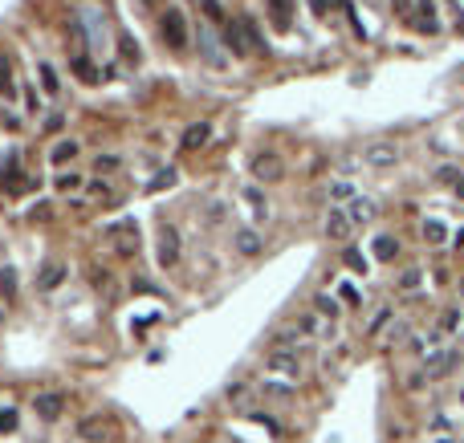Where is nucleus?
I'll return each mask as SVG.
<instances>
[{
  "label": "nucleus",
  "instance_id": "obj_1",
  "mask_svg": "<svg viewBox=\"0 0 464 443\" xmlns=\"http://www.w3.org/2000/svg\"><path fill=\"white\" fill-rule=\"evenodd\" d=\"M159 33H163V41H167V49H176V53H184L187 49V21L180 8H163L159 12Z\"/></svg>",
  "mask_w": 464,
  "mask_h": 443
},
{
  "label": "nucleus",
  "instance_id": "obj_2",
  "mask_svg": "<svg viewBox=\"0 0 464 443\" xmlns=\"http://www.w3.org/2000/svg\"><path fill=\"white\" fill-rule=\"evenodd\" d=\"M196 49H200V57H204L212 69H224V65H229V57H224V49H220V41H216V33H212L208 21L196 29Z\"/></svg>",
  "mask_w": 464,
  "mask_h": 443
},
{
  "label": "nucleus",
  "instance_id": "obj_3",
  "mask_svg": "<svg viewBox=\"0 0 464 443\" xmlns=\"http://www.w3.org/2000/svg\"><path fill=\"white\" fill-rule=\"evenodd\" d=\"M253 179H261V183H277V179H285V159H281L277 151L253 155Z\"/></svg>",
  "mask_w": 464,
  "mask_h": 443
},
{
  "label": "nucleus",
  "instance_id": "obj_4",
  "mask_svg": "<svg viewBox=\"0 0 464 443\" xmlns=\"http://www.w3.org/2000/svg\"><path fill=\"white\" fill-rule=\"evenodd\" d=\"M412 25H416V33L423 37H436L440 33V12H436V0H416V8H412V17H408Z\"/></svg>",
  "mask_w": 464,
  "mask_h": 443
},
{
  "label": "nucleus",
  "instance_id": "obj_5",
  "mask_svg": "<svg viewBox=\"0 0 464 443\" xmlns=\"http://www.w3.org/2000/svg\"><path fill=\"white\" fill-rule=\"evenodd\" d=\"M265 366L273 374H281V378H302V358H297V350H269L265 354Z\"/></svg>",
  "mask_w": 464,
  "mask_h": 443
},
{
  "label": "nucleus",
  "instance_id": "obj_6",
  "mask_svg": "<svg viewBox=\"0 0 464 443\" xmlns=\"http://www.w3.org/2000/svg\"><path fill=\"white\" fill-rule=\"evenodd\" d=\"M461 366V354L456 350H440V354H428V362H423V378H448L452 370Z\"/></svg>",
  "mask_w": 464,
  "mask_h": 443
},
{
  "label": "nucleus",
  "instance_id": "obj_7",
  "mask_svg": "<svg viewBox=\"0 0 464 443\" xmlns=\"http://www.w3.org/2000/svg\"><path fill=\"white\" fill-rule=\"evenodd\" d=\"M61 411H65V395H57V391H41V395L33 399V415L45 419V423H57Z\"/></svg>",
  "mask_w": 464,
  "mask_h": 443
},
{
  "label": "nucleus",
  "instance_id": "obj_8",
  "mask_svg": "<svg viewBox=\"0 0 464 443\" xmlns=\"http://www.w3.org/2000/svg\"><path fill=\"white\" fill-rule=\"evenodd\" d=\"M176 261H180V232H176L171 224H163V228H159V265L171 268Z\"/></svg>",
  "mask_w": 464,
  "mask_h": 443
},
{
  "label": "nucleus",
  "instance_id": "obj_9",
  "mask_svg": "<svg viewBox=\"0 0 464 443\" xmlns=\"http://www.w3.org/2000/svg\"><path fill=\"white\" fill-rule=\"evenodd\" d=\"M322 232H326V240H346V236L355 232V224H350V216H346V208H330V212H326Z\"/></svg>",
  "mask_w": 464,
  "mask_h": 443
},
{
  "label": "nucleus",
  "instance_id": "obj_10",
  "mask_svg": "<svg viewBox=\"0 0 464 443\" xmlns=\"http://www.w3.org/2000/svg\"><path fill=\"white\" fill-rule=\"evenodd\" d=\"M293 4L297 0H265V12H269L277 33H293Z\"/></svg>",
  "mask_w": 464,
  "mask_h": 443
},
{
  "label": "nucleus",
  "instance_id": "obj_11",
  "mask_svg": "<svg viewBox=\"0 0 464 443\" xmlns=\"http://www.w3.org/2000/svg\"><path fill=\"white\" fill-rule=\"evenodd\" d=\"M78 440H86V443L110 440V419H102V415H86V419L78 423Z\"/></svg>",
  "mask_w": 464,
  "mask_h": 443
},
{
  "label": "nucleus",
  "instance_id": "obj_12",
  "mask_svg": "<svg viewBox=\"0 0 464 443\" xmlns=\"http://www.w3.org/2000/svg\"><path fill=\"white\" fill-rule=\"evenodd\" d=\"M363 159H367L371 167H395V163H399V147H395V142H371V147L363 151Z\"/></svg>",
  "mask_w": 464,
  "mask_h": 443
},
{
  "label": "nucleus",
  "instance_id": "obj_13",
  "mask_svg": "<svg viewBox=\"0 0 464 443\" xmlns=\"http://www.w3.org/2000/svg\"><path fill=\"white\" fill-rule=\"evenodd\" d=\"M220 29H224V49H229L232 57H236V61H240V57H249V41H244L240 21H224Z\"/></svg>",
  "mask_w": 464,
  "mask_h": 443
},
{
  "label": "nucleus",
  "instance_id": "obj_14",
  "mask_svg": "<svg viewBox=\"0 0 464 443\" xmlns=\"http://www.w3.org/2000/svg\"><path fill=\"white\" fill-rule=\"evenodd\" d=\"M110 232H114V236H123V240L114 244V252H118V257H131V252L139 248V228H135V224H114Z\"/></svg>",
  "mask_w": 464,
  "mask_h": 443
},
{
  "label": "nucleus",
  "instance_id": "obj_15",
  "mask_svg": "<svg viewBox=\"0 0 464 443\" xmlns=\"http://www.w3.org/2000/svg\"><path fill=\"white\" fill-rule=\"evenodd\" d=\"M232 244H236V252H240V257H261V248H265V244H261V236H257L253 228H240V232L232 236Z\"/></svg>",
  "mask_w": 464,
  "mask_h": 443
},
{
  "label": "nucleus",
  "instance_id": "obj_16",
  "mask_svg": "<svg viewBox=\"0 0 464 443\" xmlns=\"http://www.w3.org/2000/svg\"><path fill=\"white\" fill-rule=\"evenodd\" d=\"M78 151H82V142H74V138H61V142L49 151V163H53V167H65V163H74V159H78Z\"/></svg>",
  "mask_w": 464,
  "mask_h": 443
},
{
  "label": "nucleus",
  "instance_id": "obj_17",
  "mask_svg": "<svg viewBox=\"0 0 464 443\" xmlns=\"http://www.w3.org/2000/svg\"><path fill=\"white\" fill-rule=\"evenodd\" d=\"M371 252H375V261H383V265H391V261L399 257V240L383 232V236H375V248H371Z\"/></svg>",
  "mask_w": 464,
  "mask_h": 443
},
{
  "label": "nucleus",
  "instance_id": "obj_18",
  "mask_svg": "<svg viewBox=\"0 0 464 443\" xmlns=\"http://www.w3.org/2000/svg\"><path fill=\"white\" fill-rule=\"evenodd\" d=\"M346 216H350L355 228H359V224H371L375 220V204H371V199H363V195H355V199H350V208H346Z\"/></svg>",
  "mask_w": 464,
  "mask_h": 443
},
{
  "label": "nucleus",
  "instance_id": "obj_19",
  "mask_svg": "<svg viewBox=\"0 0 464 443\" xmlns=\"http://www.w3.org/2000/svg\"><path fill=\"white\" fill-rule=\"evenodd\" d=\"M236 21H240V29H244V41H249V53H253V49H257V53H265V37H261V29H257V21H253L249 12H240Z\"/></svg>",
  "mask_w": 464,
  "mask_h": 443
},
{
  "label": "nucleus",
  "instance_id": "obj_20",
  "mask_svg": "<svg viewBox=\"0 0 464 443\" xmlns=\"http://www.w3.org/2000/svg\"><path fill=\"white\" fill-rule=\"evenodd\" d=\"M208 138H212V122H191V127L184 131V147L187 151H200Z\"/></svg>",
  "mask_w": 464,
  "mask_h": 443
},
{
  "label": "nucleus",
  "instance_id": "obj_21",
  "mask_svg": "<svg viewBox=\"0 0 464 443\" xmlns=\"http://www.w3.org/2000/svg\"><path fill=\"white\" fill-rule=\"evenodd\" d=\"M461 321H464L461 305H452V310L440 313V321H436V334H440V338H448V334H456V329H461Z\"/></svg>",
  "mask_w": 464,
  "mask_h": 443
},
{
  "label": "nucleus",
  "instance_id": "obj_22",
  "mask_svg": "<svg viewBox=\"0 0 464 443\" xmlns=\"http://www.w3.org/2000/svg\"><path fill=\"white\" fill-rule=\"evenodd\" d=\"M0 98H4V102L17 98V78H12V65H8L4 53H0Z\"/></svg>",
  "mask_w": 464,
  "mask_h": 443
},
{
  "label": "nucleus",
  "instance_id": "obj_23",
  "mask_svg": "<svg viewBox=\"0 0 464 443\" xmlns=\"http://www.w3.org/2000/svg\"><path fill=\"white\" fill-rule=\"evenodd\" d=\"M37 74H41V89H45L49 98H57V94H61V78H57V69H53L49 61H37Z\"/></svg>",
  "mask_w": 464,
  "mask_h": 443
},
{
  "label": "nucleus",
  "instance_id": "obj_24",
  "mask_svg": "<svg viewBox=\"0 0 464 443\" xmlns=\"http://www.w3.org/2000/svg\"><path fill=\"white\" fill-rule=\"evenodd\" d=\"M61 281H65V265H61V261H49V265H45V272H41V281H37V285H41V289H57Z\"/></svg>",
  "mask_w": 464,
  "mask_h": 443
},
{
  "label": "nucleus",
  "instance_id": "obj_25",
  "mask_svg": "<svg viewBox=\"0 0 464 443\" xmlns=\"http://www.w3.org/2000/svg\"><path fill=\"white\" fill-rule=\"evenodd\" d=\"M70 65H74V74H78L82 82H98V69H94V61L86 57V53H78V57H74Z\"/></svg>",
  "mask_w": 464,
  "mask_h": 443
},
{
  "label": "nucleus",
  "instance_id": "obj_26",
  "mask_svg": "<svg viewBox=\"0 0 464 443\" xmlns=\"http://www.w3.org/2000/svg\"><path fill=\"white\" fill-rule=\"evenodd\" d=\"M395 285H399V289H403V293H416L419 285H423V268H403V272H399V281H395Z\"/></svg>",
  "mask_w": 464,
  "mask_h": 443
},
{
  "label": "nucleus",
  "instance_id": "obj_27",
  "mask_svg": "<svg viewBox=\"0 0 464 443\" xmlns=\"http://www.w3.org/2000/svg\"><path fill=\"white\" fill-rule=\"evenodd\" d=\"M444 236H448V228L440 220H423V240L428 244H444Z\"/></svg>",
  "mask_w": 464,
  "mask_h": 443
},
{
  "label": "nucleus",
  "instance_id": "obj_28",
  "mask_svg": "<svg viewBox=\"0 0 464 443\" xmlns=\"http://www.w3.org/2000/svg\"><path fill=\"white\" fill-rule=\"evenodd\" d=\"M314 310L322 313V317H330V321H334V317H338V301H334L330 293H318V297H314Z\"/></svg>",
  "mask_w": 464,
  "mask_h": 443
},
{
  "label": "nucleus",
  "instance_id": "obj_29",
  "mask_svg": "<svg viewBox=\"0 0 464 443\" xmlns=\"http://www.w3.org/2000/svg\"><path fill=\"white\" fill-rule=\"evenodd\" d=\"M342 265L346 268H355V272H367V257H363V252H359V248H346V252H342Z\"/></svg>",
  "mask_w": 464,
  "mask_h": 443
},
{
  "label": "nucleus",
  "instance_id": "obj_30",
  "mask_svg": "<svg viewBox=\"0 0 464 443\" xmlns=\"http://www.w3.org/2000/svg\"><path fill=\"white\" fill-rule=\"evenodd\" d=\"M0 293H4L8 301L17 297V272H12V268H0Z\"/></svg>",
  "mask_w": 464,
  "mask_h": 443
},
{
  "label": "nucleus",
  "instance_id": "obj_31",
  "mask_svg": "<svg viewBox=\"0 0 464 443\" xmlns=\"http://www.w3.org/2000/svg\"><path fill=\"white\" fill-rule=\"evenodd\" d=\"M123 163H118V155H98V163H94V171L98 175H110V171H118Z\"/></svg>",
  "mask_w": 464,
  "mask_h": 443
},
{
  "label": "nucleus",
  "instance_id": "obj_32",
  "mask_svg": "<svg viewBox=\"0 0 464 443\" xmlns=\"http://www.w3.org/2000/svg\"><path fill=\"white\" fill-rule=\"evenodd\" d=\"M244 199L253 204V212H257V216H269V204H265V195H261L257 187H249V191H244Z\"/></svg>",
  "mask_w": 464,
  "mask_h": 443
},
{
  "label": "nucleus",
  "instance_id": "obj_33",
  "mask_svg": "<svg viewBox=\"0 0 464 443\" xmlns=\"http://www.w3.org/2000/svg\"><path fill=\"white\" fill-rule=\"evenodd\" d=\"M269 399H293V391L289 387H281V382H273V378H265V387H261Z\"/></svg>",
  "mask_w": 464,
  "mask_h": 443
},
{
  "label": "nucleus",
  "instance_id": "obj_34",
  "mask_svg": "<svg viewBox=\"0 0 464 443\" xmlns=\"http://www.w3.org/2000/svg\"><path fill=\"white\" fill-rule=\"evenodd\" d=\"M57 187H61V191H78V187H82V175H78V171H61V175H57Z\"/></svg>",
  "mask_w": 464,
  "mask_h": 443
},
{
  "label": "nucleus",
  "instance_id": "obj_35",
  "mask_svg": "<svg viewBox=\"0 0 464 443\" xmlns=\"http://www.w3.org/2000/svg\"><path fill=\"white\" fill-rule=\"evenodd\" d=\"M412 8H416V0H391V12L395 17H412Z\"/></svg>",
  "mask_w": 464,
  "mask_h": 443
},
{
  "label": "nucleus",
  "instance_id": "obj_36",
  "mask_svg": "<svg viewBox=\"0 0 464 443\" xmlns=\"http://www.w3.org/2000/svg\"><path fill=\"white\" fill-rule=\"evenodd\" d=\"M163 183H167V187L176 183V171H171V167H167V171H159V179H151V191H159Z\"/></svg>",
  "mask_w": 464,
  "mask_h": 443
},
{
  "label": "nucleus",
  "instance_id": "obj_37",
  "mask_svg": "<svg viewBox=\"0 0 464 443\" xmlns=\"http://www.w3.org/2000/svg\"><path fill=\"white\" fill-rule=\"evenodd\" d=\"M387 321H391V310H379V313H375V321H371V334H379Z\"/></svg>",
  "mask_w": 464,
  "mask_h": 443
},
{
  "label": "nucleus",
  "instance_id": "obj_38",
  "mask_svg": "<svg viewBox=\"0 0 464 443\" xmlns=\"http://www.w3.org/2000/svg\"><path fill=\"white\" fill-rule=\"evenodd\" d=\"M310 12L314 17H330V0H310Z\"/></svg>",
  "mask_w": 464,
  "mask_h": 443
},
{
  "label": "nucleus",
  "instance_id": "obj_39",
  "mask_svg": "<svg viewBox=\"0 0 464 443\" xmlns=\"http://www.w3.org/2000/svg\"><path fill=\"white\" fill-rule=\"evenodd\" d=\"M440 179H444V183H452V187H456V183H461V171H456V167H440Z\"/></svg>",
  "mask_w": 464,
  "mask_h": 443
},
{
  "label": "nucleus",
  "instance_id": "obj_40",
  "mask_svg": "<svg viewBox=\"0 0 464 443\" xmlns=\"http://www.w3.org/2000/svg\"><path fill=\"white\" fill-rule=\"evenodd\" d=\"M338 293H342V301H350V305H359V289H355V285H342Z\"/></svg>",
  "mask_w": 464,
  "mask_h": 443
},
{
  "label": "nucleus",
  "instance_id": "obj_41",
  "mask_svg": "<svg viewBox=\"0 0 464 443\" xmlns=\"http://www.w3.org/2000/svg\"><path fill=\"white\" fill-rule=\"evenodd\" d=\"M403 334H408V325L399 321V325H391V329H387V342H403Z\"/></svg>",
  "mask_w": 464,
  "mask_h": 443
},
{
  "label": "nucleus",
  "instance_id": "obj_42",
  "mask_svg": "<svg viewBox=\"0 0 464 443\" xmlns=\"http://www.w3.org/2000/svg\"><path fill=\"white\" fill-rule=\"evenodd\" d=\"M17 427V415L12 411H0V431H12Z\"/></svg>",
  "mask_w": 464,
  "mask_h": 443
},
{
  "label": "nucleus",
  "instance_id": "obj_43",
  "mask_svg": "<svg viewBox=\"0 0 464 443\" xmlns=\"http://www.w3.org/2000/svg\"><path fill=\"white\" fill-rule=\"evenodd\" d=\"M25 98H29V110H33V114H37V110H41V98H37V89H29V94H25Z\"/></svg>",
  "mask_w": 464,
  "mask_h": 443
},
{
  "label": "nucleus",
  "instance_id": "obj_44",
  "mask_svg": "<svg viewBox=\"0 0 464 443\" xmlns=\"http://www.w3.org/2000/svg\"><path fill=\"white\" fill-rule=\"evenodd\" d=\"M33 220H49V204H37L33 208Z\"/></svg>",
  "mask_w": 464,
  "mask_h": 443
},
{
  "label": "nucleus",
  "instance_id": "obj_45",
  "mask_svg": "<svg viewBox=\"0 0 464 443\" xmlns=\"http://www.w3.org/2000/svg\"><path fill=\"white\" fill-rule=\"evenodd\" d=\"M456 248H464V228L456 232Z\"/></svg>",
  "mask_w": 464,
  "mask_h": 443
},
{
  "label": "nucleus",
  "instance_id": "obj_46",
  "mask_svg": "<svg viewBox=\"0 0 464 443\" xmlns=\"http://www.w3.org/2000/svg\"><path fill=\"white\" fill-rule=\"evenodd\" d=\"M456 195H461V199H464V179H461V183H456Z\"/></svg>",
  "mask_w": 464,
  "mask_h": 443
},
{
  "label": "nucleus",
  "instance_id": "obj_47",
  "mask_svg": "<svg viewBox=\"0 0 464 443\" xmlns=\"http://www.w3.org/2000/svg\"><path fill=\"white\" fill-rule=\"evenodd\" d=\"M461 407H464V387H461Z\"/></svg>",
  "mask_w": 464,
  "mask_h": 443
},
{
  "label": "nucleus",
  "instance_id": "obj_48",
  "mask_svg": "<svg viewBox=\"0 0 464 443\" xmlns=\"http://www.w3.org/2000/svg\"><path fill=\"white\" fill-rule=\"evenodd\" d=\"M461 297H464V281H461Z\"/></svg>",
  "mask_w": 464,
  "mask_h": 443
},
{
  "label": "nucleus",
  "instance_id": "obj_49",
  "mask_svg": "<svg viewBox=\"0 0 464 443\" xmlns=\"http://www.w3.org/2000/svg\"><path fill=\"white\" fill-rule=\"evenodd\" d=\"M440 443H456V440H440Z\"/></svg>",
  "mask_w": 464,
  "mask_h": 443
},
{
  "label": "nucleus",
  "instance_id": "obj_50",
  "mask_svg": "<svg viewBox=\"0 0 464 443\" xmlns=\"http://www.w3.org/2000/svg\"><path fill=\"white\" fill-rule=\"evenodd\" d=\"M0 325H4V313H0Z\"/></svg>",
  "mask_w": 464,
  "mask_h": 443
},
{
  "label": "nucleus",
  "instance_id": "obj_51",
  "mask_svg": "<svg viewBox=\"0 0 464 443\" xmlns=\"http://www.w3.org/2000/svg\"><path fill=\"white\" fill-rule=\"evenodd\" d=\"M143 4H155V0H143Z\"/></svg>",
  "mask_w": 464,
  "mask_h": 443
}]
</instances>
